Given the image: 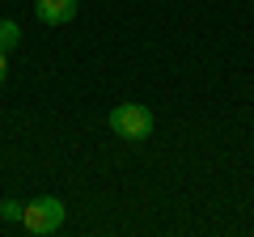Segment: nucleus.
<instances>
[{
	"mask_svg": "<svg viewBox=\"0 0 254 237\" xmlns=\"http://www.w3.org/2000/svg\"><path fill=\"white\" fill-rule=\"evenodd\" d=\"M106 123H110V131H115L119 140H131V144L148 140V136H153V127H157L153 110H148V106H140V102H123V106H115Z\"/></svg>",
	"mask_w": 254,
	"mask_h": 237,
	"instance_id": "1",
	"label": "nucleus"
},
{
	"mask_svg": "<svg viewBox=\"0 0 254 237\" xmlns=\"http://www.w3.org/2000/svg\"><path fill=\"white\" fill-rule=\"evenodd\" d=\"M64 216H68V208H64L55 195H38V199L26 203V212H21V225H26L30 237H51V233H60Z\"/></svg>",
	"mask_w": 254,
	"mask_h": 237,
	"instance_id": "2",
	"label": "nucleus"
},
{
	"mask_svg": "<svg viewBox=\"0 0 254 237\" xmlns=\"http://www.w3.org/2000/svg\"><path fill=\"white\" fill-rule=\"evenodd\" d=\"M76 0H34V17L43 21V26H64V21L76 17Z\"/></svg>",
	"mask_w": 254,
	"mask_h": 237,
	"instance_id": "3",
	"label": "nucleus"
},
{
	"mask_svg": "<svg viewBox=\"0 0 254 237\" xmlns=\"http://www.w3.org/2000/svg\"><path fill=\"white\" fill-rule=\"evenodd\" d=\"M21 43V26L13 17H0V51H13Z\"/></svg>",
	"mask_w": 254,
	"mask_h": 237,
	"instance_id": "4",
	"label": "nucleus"
},
{
	"mask_svg": "<svg viewBox=\"0 0 254 237\" xmlns=\"http://www.w3.org/2000/svg\"><path fill=\"white\" fill-rule=\"evenodd\" d=\"M21 212H26L21 199H4V203H0V216H4V220H21Z\"/></svg>",
	"mask_w": 254,
	"mask_h": 237,
	"instance_id": "5",
	"label": "nucleus"
},
{
	"mask_svg": "<svg viewBox=\"0 0 254 237\" xmlns=\"http://www.w3.org/2000/svg\"><path fill=\"white\" fill-rule=\"evenodd\" d=\"M4 76H9V51H0V85H4Z\"/></svg>",
	"mask_w": 254,
	"mask_h": 237,
	"instance_id": "6",
	"label": "nucleus"
}]
</instances>
